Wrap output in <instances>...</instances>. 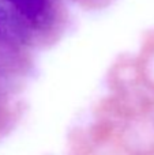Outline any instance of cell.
<instances>
[{
    "label": "cell",
    "instance_id": "3",
    "mask_svg": "<svg viewBox=\"0 0 154 155\" xmlns=\"http://www.w3.org/2000/svg\"><path fill=\"white\" fill-rule=\"evenodd\" d=\"M5 25H7V22H5V18L3 16V12L2 10H0V38L4 35V31H5Z\"/></svg>",
    "mask_w": 154,
    "mask_h": 155
},
{
    "label": "cell",
    "instance_id": "1",
    "mask_svg": "<svg viewBox=\"0 0 154 155\" xmlns=\"http://www.w3.org/2000/svg\"><path fill=\"white\" fill-rule=\"evenodd\" d=\"M14 16H18L25 26L45 29L53 22L55 7L52 0H2Z\"/></svg>",
    "mask_w": 154,
    "mask_h": 155
},
{
    "label": "cell",
    "instance_id": "4",
    "mask_svg": "<svg viewBox=\"0 0 154 155\" xmlns=\"http://www.w3.org/2000/svg\"><path fill=\"white\" fill-rule=\"evenodd\" d=\"M149 155H154V151H153V153H152V154H149Z\"/></svg>",
    "mask_w": 154,
    "mask_h": 155
},
{
    "label": "cell",
    "instance_id": "2",
    "mask_svg": "<svg viewBox=\"0 0 154 155\" xmlns=\"http://www.w3.org/2000/svg\"><path fill=\"white\" fill-rule=\"evenodd\" d=\"M142 71L146 78V82L154 90V46L147 51V53L143 57V64H142Z\"/></svg>",
    "mask_w": 154,
    "mask_h": 155
}]
</instances>
